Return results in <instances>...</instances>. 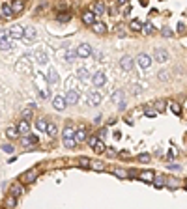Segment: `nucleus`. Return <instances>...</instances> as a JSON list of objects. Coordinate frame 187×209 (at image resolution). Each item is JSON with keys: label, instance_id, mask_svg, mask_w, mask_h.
I'll return each instance as SVG.
<instances>
[{"label": "nucleus", "instance_id": "43", "mask_svg": "<svg viewBox=\"0 0 187 209\" xmlns=\"http://www.w3.org/2000/svg\"><path fill=\"white\" fill-rule=\"evenodd\" d=\"M169 105H170V110H172L174 114H178V116L182 114V107H180L178 103H169Z\"/></svg>", "mask_w": 187, "mask_h": 209}, {"label": "nucleus", "instance_id": "51", "mask_svg": "<svg viewBox=\"0 0 187 209\" xmlns=\"http://www.w3.org/2000/svg\"><path fill=\"white\" fill-rule=\"evenodd\" d=\"M139 161H140V163H148V161H150V153H140V155H139Z\"/></svg>", "mask_w": 187, "mask_h": 209}, {"label": "nucleus", "instance_id": "44", "mask_svg": "<svg viewBox=\"0 0 187 209\" xmlns=\"http://www.w3.org/2000/svg\"><path fill=\"white\" fill-rule=\"evenodd\" d=\"M79 166L88 168V166H90V159H88V157H81V159H79Z\"/></svg>", "mask_w": 187, "mask_h": 209}, {"label": "nucleus", "instance_id": "13", "mask_svg": "<svg viewBox=\"0 0 187 209\" xmlns=\"http://www.w3.org/2000/svg\"><path fill=\"white\" fill-rule=\"evenodd\" d=\"M17 129H19L21 135H30V123H28V120H21L19 125H17Z\"/></svg>", "mask_w": 187, "mask_h": 209}, {"label": "nucleus", "instance_id": "24", "mask_svg": "<svg viewBox=\"0 0 187 209\" xmlns=\"http://www.w3.org/2000/svg\"><path fill=\"white\" fill-rule=\"evenodd\" d=\"M124 101V92L122 90H114V93H112V103L114 105H120Z\"/></svg>", "mask_w": 187, "mask_h": 209}, {"label": "nucleus", "instance_id": "22", "mask_svg": "<svg viewBox=\"0 0 187 209\" xmlns=\"http://www.w3.org/2000/svg\"><path fill=\"white\" fill-rule=\"evenodd\" d=\"M47 125H49V121H47L45 118H39V120H36V129H37V131L45 133V131H47Z\"/></svg>", "mask_w": 187, "mask_h": 209}, {"label": "nucleus", "instance_id": "31", "mask_svg": "<svg viewBox=\"0 0 187 209\" xmlns=\"http://www.w3.org/2000/svg\"><path fill=\"white\" fill-rule=\"evenodd\" d=\"M36 58H37L39 64H47V60H49V58H47V52H43V50H37V52H36Z\"/></svg>", "mask_w": 187, "mask_h": 209}, {"label": "nucleus", "instance_id": "53", "mask_svg": "<svg viewBox=\"0 0 187 209\" xmlns=\"http://www.w3.org/2000/svg\"><path fill=\"white\" fill-rule=\"evenodd\" d=\"M97 140H99V138H97V136H88V140H86V142H88V144H90V146H92V148H94V146H96V144H97Z\"/></svg>", "mask_w": 187, "mask_h": 209}, {"label": "nucleus", "instance_id": "7", "mask_svg": "<svg viewBox=\"0 0 187 209\" xmlns=\"http://www.w3.org/2000/svg\"><path fill=\"white\" fill-rule=\"evenodd\" d=\"M52 107L56 108V110H66V107H67V103H66V97L64 95H56L54 99H52Z\"/></svg>", "mask_w": 187, "mask_h": 209}, {"label": "nucleus", "instance_id": "2", "mask_svg": "<svg viewBox=\"0 0 187 209\" xmlns=\"http://www.w3.org/2000/svg\"><path fill=\"white\" fill-rule=\"evenodd\" d=\"M7 37H9V39H21V37H24V28L19 26V24L11 26V28L7 30Z\"/></svg>", "mask_w": 187, "mask_h": 209}, {"label": "nucleus", "instance_id": "30", "mask_svg": "<svg viewBox=\"0 0 187 209\" xmlns=\"http://www.w3.org/2000/svg\"><path fill=\"white\" fill-rule=\"evenodd\" d=\"M0 49H2V50H9V49H11V39H9V37L0 39Z\"/></svg>", "mask_w": 187, "mask_h": 209}, {"label": "nucleus", "instance_id": "8", "mask_svg": "<svg viewBox=\"0 0 187 209\" xmlns=\"http://www.w3.org/2000/svg\"><path fill=\"white\" fill-rule=\"evenodd\" d=\"M96 21H97V15H96L94 11H84V13H82V22H84V24L92 26Z\"/></svg>", "mask_w": 187, "mask_h": 209}, {"label": "nucleus", "instance_id": "40", "mask_svg": "<svg viewBox=\"0 0 187 209\" xmlns=\"http://www.w3.org/2000/svg\"><path fill=\"white\" fill-rule=\"evenodd\" d=\"M154 185H155V189H163L165 187V178H154Z\"/></svg>", "mask_w": 187, "mask_h": 209}, {"label": "nucleus", "instance_id": "5", "mask_svg": "<svg viewBox=\"0 0 187 209\" xmlns=\"http://www.w3.org/2000/svg\"><path fill=\"white\" fill-rule=\"evenodd\" d=\"M133 65H135V60H133L131 56H122V58H120V67H122L124 71H131Z\"/></svg>", "mask_w": 187, "mask_h": 209}, {"label": "nucleus", "instance_id": "3", "mask_svg": "<svg viewBox=\"0 0 187 209\" xmlns=\"http://www.w3.org/2000/svg\"><path fill=\"white\" fill-rule=\"evenodd\" d=\"M152 60H154V58H150V54H146V52H140V54L137 56V64H139L142 69H148V67L152 65Z\"/></svg>", "mask_w": 187, "mask_h": 209}, {"label": "nucleus", "instance_id": "41", "mask_svg": "<svg viewBox=\"0 0 187 209\" xmlns=\"http://www.w3.org/2000/svg\"><path fill=\"white\" fill-rule=\"evenodd\" d=\"M129 28L135 30V32H139V30H142V24H140L139 21H131V22H129Z\"/></svg>", "mask_w": 187, "mask_h": 209}, {"label": "nucleus", "instance_id": "35", "mask_svg": "<svg viewBox=\"0 0 187 209\" xmlns=\"http://www.w3.org/2000/svg\"><path fill=\"white\" fill-rule=\"evenodd\" d=\"M165 105H167L165 101H155V103H154V110L159 114V112H163V110H165Z\"/></svg>", "mask_w": 187, "mask_h": 209}, {"label": "nucleus", "instance_id": "21", "mask_svg": "<svg viewBox=\"0 0 187 209\" xmlns=\"http://www.w3.org/2000/svg\"><path fill=\"white\" fill-rule=\"evenodd\" d=\"M154 178H155V174L152 170H144L139 174V179H142V181H154Z\"/></svg>", "mask_w": 187, "mask_h": 209}, {"label": "nucleus", "instance_id": "23", "mask_svg": "<svg viewBox=\"0 0 187 209\" xmlns=\"http://www.w3.org/2000/svg\"><path fill=\"white\" fill-rule=\"evenodd\" d=\"M90 168L96 172H105V163L101 161H90Z\"/></svg>", "mask_w": 187, "mask_h": 209}, {"label": "nucleus", "instance_id": "50", "mask_svg": "<svg viewBox=\"0 0 187 209\" xmlns=\"http://www.w3.org/2000/svg\"><path fill=\"white\" fill-rule=\"evenodd\" d=\"M105 151H107L109 157H116V155H118V151H116L114 148H105Z\"/></svg>", "mask_w": 187, "mask_h": 209}, {"label": "nucleus", "instance_id": "56", "mask_svg": "<svg viewBox=\"0 0 187 209\" xmlns=\"http://www.w3.org/2000/svg\"><path fill=\"white\" fill-rule=\"evenodd\" d=\"M39 95H41L43 99H47V97H49V90H41V92H39Z\"/></svg>", "mask_w": 187, "mask_h": 209}, {"label": "nucleus", "instance_id": "36", "mask_svg": "<svg viewBox=\"0 0 187 209\" xmlns=\"http://www.w3.org/2000/svg\"><path fill=\"white\" fill-rule=\"evenodd\" d=\"M64 144H66V148L73 150V148H75V146H77L79 142H77V140H75V136H73V138H66V140H64Z\"/></svg>", "mask_w": 187, "mask_h": 209}, {"label": "nucleus", "instance_id": "29", "mask_svg": "<svg viewBox=\"0 0 187 209\" xmlns=\"http://www.w3.org/2000/svg\"><path fill=\"white\" fill-rule=\"evenodd\" d=\"M47 80H49V84L58 82V73H56L54 69H51V71H49V75H47Z\"/></svg>", "mask_w": 187, "mask_h": 209}, {"label": "nucleus", "instance_id": "49", "mask_svg": "<svg viewBox=\"0 0 187 209\" xmlns=\"http://www.w3.org/2000/svg\"><path fill=\"white\" fill-rule=\"evenodd\" d=\"M157 77H159V80H169V71H159Z\"/></svg>", "mask_w": 187, "mask_h": 209}, {"label": "nucleus", "instance_id": "26", "mask_svg": "<svg viewBox=\"0 0 187 209\" xmlns=\"http://www.w3.org/2000/svg\"><path fill=\"white\" fill-rule=\"evenodd\" d=\"M88 103H90V105H99V103H101V95H99L97 92L90 93V97H88Z\"/></svg>", "mask_w": 187, "mask_h": 209}, {"label": "nucleus", "instance_id": "18", "mask_svg": "<svg viewBox=\"0 0 187 209\" xmlns=\"http://www.w3.org/2000/svg\"><path fill=\"white\" fill-rule=\"evenodd\" d=\"M11 9H13L15 15L21 13V11L24 9V0H13V2H11Z\"/></svg>", "mask_w": 187, "mask_h": 209}, {"label": "nucleus", "instance_id": "19", "mask_svg": "<svg viewBox=\"0 0 187 209\" xmlns=\"http://www.w3.org/2000/svg\"><path fill=\"white\" fill-rule=\"evenodd\" d=\"M15 13H13V9H11V6L9 4H2V17L4 19H11Z\"/></svg>", "mask_w": 187, "mask_h": 209}, {"label": "nucleus", "instance_id": "57", "mask_svg": "<svg viewBox=\"0 0 187 209\" xmlns=\"http://www.w3.org/2000/svg\"><path fill=\"white\" fill-rule=\"evenodd\" d=\"M4 37H7V30H0V39H4Z\"/></svg>", "mask_w": 187, "mask_h": 209}, {"label": "nucleus", "instance_id": "25", "mask_svg": "<svg viewBox=\"0 0 187 209\" xmlns=\"http://www.w3.org/2000/svg\"><path fill=\"white\" fill-rule=\"evenodd\" d=\"M15 204H17V198L9 194V196L6 198V202H4V207H6V209H13V207H15Z\"/></svg>", "mask_w": 187, "mask_h": 209}, {"label": "nucleus", "instance_id": "47", "mask_svg": "<svg viewBox=\"0 0 187 209\" xmlns=\"http://www.w3.org/2000/svg\"><path fill=\"white\" fill-rule=\"evenodd\" d=\"M2 150H4L6 153H13V151H15V148H13L11 144H2Z\"/></svg>", "mask_w": 187, "mask_h": 209}, {"label": "nucleus", "instance_id": "55", "mask_svg": "<svg viewBox=\"0 0 187 209\" xmlns=\"http://www.w3.org/2000/svg\"><path fill=\"white\" fill-rule=\"evenodd\" d=\"M176 30H178L180 34H185V24H184V22H178V26H176Z\"/></svg>", "mask_w": 187, "mask_h": 209}, {"label": "nucleus", "instance_id": "28", "mask_svg": "<svg viewBox=\"0 0 187 209\" xmlns=\"http://www.w3.org/2000/svg\"><path fill=\"white\" fill-rule=\"evenodd\" d=\"M165 185L170 189H176V187H180V181L176 178H165Z\"/></svg>", "mask_w": 187, "mask_h": 209}, {"label": "nucleus", "instance_id": "12", "mask_svg": "<svg viewBox=\"0 0 187 209\" xmlns=\"http://www.w3.org/2000/svg\"><path fill=\"white\" fill-rule=\"evenodd\" d=\"M92 11H94L96 15H105V13H107V6H105L101 0H97V2L94 4V9H92Z\"/></svg>", "mask_w": 187, "mask_h": 209}, {"label": "nucleus", "instance_id": "39", "mask_svg": "<svg viewBox=\"0 0 187 209\" xmlns=\"http://www.w3.org/2000/svg\"><path fill=\"white\" fill-rule=\"evenodd\" d=\"M94 151H96V153H105V144H103L101 140H97V144L94 146Z\"/></svg>", "mask_w": 187, "mask_h": 209}, {"label": "nucleus", "instance_id": "6", "mask_svg": "<svg viewBox=\"0 0 187 209\" xmlns=\"http://www.w3.org/2000/svg\"><path fill=\"white\" fill-rule=\"evenodd\" d=\"M92 82H94V86H97V88L105 86V82H107V77H105V73H103V71H97V73L92 77Z\"/></svg>", "mask_w": 187, "mask_h": 209}, {"label": "nucleus", "instance_id": "52", "mask_svg": "<svg viewBox=\"0 0 187 209\" xmlns=\"http://www.w3.org/2000/svg\"><path fill=\"white\" fill-rule=\"evenodd\" d=\"M96 136H97V138H105V136H107V127H103V129H99Z\"/></svg>", "mask_w": 187, "mask_h": 209}, {"label": "nucleus", "instance_id": "1", "mask_svg": "<svg viewBox=\"0 0 187 209\" xmlns=\"http://www.w3.org/2000/svg\"><path fill=\"white\" fill-rule=\"evenodd\" d=\"M75 52H77V58H90L94 54V50H92V47L88 43H81Z\"/></svg>", "mask_w": 187, "mask_h": 209}, {"label": "nucleus", "instance_id": "16", "mask_svg": "<svg viewBox=\"0 0 187 209\" xmlns=\"http://www.w3.org/2000/svg\"><path fill=\"white\" fill-rule=\"evenodd\" d=\"M19 135H21V133H19L17 127H7V129H6V136H7L9 140H17Z\"/></svg>", "mask_w": 187, "mask_h": 209}, {"label": "nucleus", "instance_id": "4", "mask_svg": "<svg viewBox=\"0 0 187 209\" xmlns=\"http://www.w3.org/2000/svg\"><path fill=\"white\" fill-rule=\"evenodd\" d=\"M154 60L159 62V64H165V62L169 60V50H165V49H155V52H154Z\"/></svg>", "mask_w": 187, "mask_h": 209}, {"label": "nucleus", "instance_id": "34", "mask_svg": "<svg viewBox=\"0 0 187 209\" xmlns=\"http://www.w3.org/2000/svg\"><path fill=\"white\" fill-rule=\"evenodd\" d=\"M88 75H90V73H88V69H84V67L77 69V77H79L81 80H86V78H88Z\"/></svg>", "mask_w": 187, "mask_h": 209}, {"label": "nucleus", "instance_id": "42", "mask_svg": "<svg viewBox=\"0 0 187 209\" xmlns=\"http://www.w3.org/2000/svg\"><path fill=\"white\" fill-rule=\"evenodd\" d=\"M142 32H144V34H154V24H152V22L142 24Z\"/></svg>", "mask_w": 187, "mask_h": 209}, {"label": "nucleus", "instance_id": "10", "mask_svg": "<svg viewBox=\"0 0 187 209\" xmlns=\"http://www.w3.org/2000/svg\"><path fill=\"white\" fill-rule=\"evenodd\" d=\"M75 140H77V142H86V140H88V131H86V127H79V129L75 131Z\"/></svg>", "mask_w": 187, "mask_h": 209}, {"label": "nucleus", "instance_id": "58", "mask_svg": "<svg viewBox=\"0 0 187 209\" xmlns=\"http://www.w3.org/2000/svg\"><path fill=\"white\" fill-rule=\"evenodd\" d=\"M170 170H180V164H169Z\"/></svg>", "mask_w": 187, "mask_h": 209}, {"label": "nucleus", "instance_id": "46", "mask_svg": "<svg viewBox=\"0 0 187 209\" xmlns=\"http://www.w3.org/2000/svg\"><path fill=\"white\" fill-rule=\"evenodd\" d=\"M144 116H146V118H154V116H157V112H155L154 108H146V110H144Z\"/></svg>", "mask_w": 187, "mask_h": 209}, {"label": "nucleus", "instance_id": "45", "mask_svg": "<svg viewBox=\"0 0 187 209\" xmlns=\"http://www.w3.org/2000/svg\"><path fill=\"white\" fill-rule=\"evenodd\" d=\"M32 114H34V112H32V107H30V108H24V110H22V120H30Z\"/></svg>", "mask_w": 187, "mask_h": 209}, {"label": "nucleus", "instance_id": "37", "mask_svg": "<svg viewBox=\"0 0 187 209\" xmlns=\"http://www.w3.org/2000/svg\"><path fill=\"white\" fill-rule=\"evenodd\" d=\"M58 21H62V22H67V21H71V13H69V11H64V13H60V15H58Z\"/></svg>", "mask_w": 187, "mask_h": 209}, {"label": "nucleus", "instance_id": "48", "mask_svg": "<svg viewBox=\"0 0 187 209\" xmlns=\"http://www.w3.org/2000/svg\"><path fill=\"white\" fill-rule=\"evenodd\" d=\"M161 34H163L165 37H172V36H174V32H172L170 28H163V30H161Z\"/></svg>", "mask_w": 187, "mask_h": 209}, {"label": "nucleus", "instance_id": "11", "mask_svg": "<svg viewBox=\"0 0 187 209\" xmlns=\"http://www.w3.org/2000/svg\"><path fill=\"white\" fill-rule=\"evenodd\" d=\"M21 144L26 146V148H28V146H36V144H37V136H36V135H26V136L21 138Z\"/></svg>", "mask_w": 187, "mask_h": 209}, {"label": "nucleus", "instance_id": "15", "mask_svg": "<svg viewBox=\"0 0 187 209\" xmlns=\"http://www.w3.org/2000/svg\"><path fill=\"white\" fill-rule=\"evenodd\" d=\"M92 30H94L96 34H99V36H101V34H105V32H107V24H105V22L96 21V22L92 24Z\"/></svg>", "mask_w": 187, "mask_h": 209}, {"label": "nucleus", "instance_id": "59", "mask_svg": "<svg viewBox=\"0 0 187 209\" xmlns=\"http://www.w3.org/2000/svg\"><path fill=\"white\" fill-rule=\"evenodd\" d=\"M140 92H142L140 86H135V88H133V93H140Z\"/></svg>", "mask_w": 187, "mask_h": 209}, {"label": "nucleus", "instance_id": "14", "mask_svg": "<svg viewBox=\"0 0 187 209\" xmlns=\"http://www.w3.org/2000/svg\"><path fill=\"white\" fill-rule=\"evenodd\" d=\"M36 178H37V170H28V172H24V174H22V178H21V179H22L24 183H32Z\"/></svg>", "mask_w": 187, "mask_h": 209}, {"label": "nucleus", "instance_id": "60", "mask_svg": "<svg viewBox=\"0 0 187 209\" xmlns=\"http://www.w3.org/2000/svg\"><path fill=\"white\" fill-rule=\"evenodd\" d=\"M118 2H120V4H125V2H127V0H118Z\"/></svg>", "mask_w": 187, "mask_h": 209}, {"label": "nucleus", "instance_id": "33", "mask_svg": "<svg viewBox=\"0 0 187 209\" xmlns=\"http://www.w3.org/2000/svg\"><path fill=\"white\" fill-rule=\"evenodd\" d=\"M75 58H77V52H75V50H66V62H67V64L75 62Z\"/></svg>", "mask_w": 187, "mask_h": 209}, {"label": "nucleus", "instance_id": "9", "mask_svg": "<svg viewBox=\"0 0 187 209\" xmlns=\"http://www.w3.org/2000/svg\"><path fill=\"white\" fill-rule=\"evenodd\" d=\"M66 103H67V105H77V103H79V92L69 90V92L66 93Z\"/></svg>", "mask_w": 187, "mask_h": 209}, {"label": "nucleus", "instance_id": "54", "mask_svg": "<svg viewBox=\"0 0 187 209\" xmlns=\"http://www.w3.org/2000/svg\"><path fill=\"white\" fill-rule=\"evenodd\" d=\"M116 34H118L120 37H124V36H125V28H124V26H116Z\"/></svg>", "mask_w": 187, "mask_h": 209}, {"label": "nucleus", "instance_id": "20", "mask_svg": "<svg viewBox=\"0 0 187 209\" xmlns=\"http://www.w3.org/2000/svg\"><path fill=\"white\" fill-rule=\"evenodd\" d=\"M73 136H75V129H73L71 125H66L64 131H62V140H66V138H73Z\"/></svg>", "mask_w": 187, "mask_h": 209}, {"label": "nucleus", "instance_id": "27", "mask_svg": "<svg viewBox=\"0 0 187 209\" xmlns=\"http://www.w3.org/2000/svg\"><path fill=\"white\" fill-rule=\"evenodd\" d=\"M112 174H114L116 178H122V179L129 178V172H127V170H124V168H114V170H112Z\"/></svg>", "mask_w": 187, "mask_h": 209}, {"label": "nucleus", "instance_id": "17", "mask_svg": "<svg viewBox=\"0 0 187 209\" xmlns=\"http://www.w3.org/2000/svg\"><path fill=\"white\" fill-rule=\"evenodd\" d=\"M9 194L15 196V198L21 196V194H22V185H21V183H13V185L9 187Z\"/></svg>", "mask_w": 187, "mask_h": 209}, {"label": "nucleus", "instance_id": "38", "mask_svg": "<svg viewBox=\"0 0 187 209\" xmlns=\"http://www.w3.org/2000/svg\"><path fill=\"white\" fill-rule=\"evenodd\" d=\"M45 133H47V135H51V136H54V135L58 133V129H56V125H54V123H49V125H47V131H45Z\"/></svg>", "mask_w": 187, "mask_h": 209}, {"label": "nucleus", "instance_id": "32", "mask_svg": "<svg viewBox=\"0 0 187 209\" xmlns=\"http://www.w3.org/2000/svg\"><path fill=\"white\" fill-rule=\"evenodd\" d=\"M24 37L26 39H34L36 37V28H32V26L30 28H24Z\"/></svg>", "mask_w": 187, "mask_h": 209}]
</instances>
